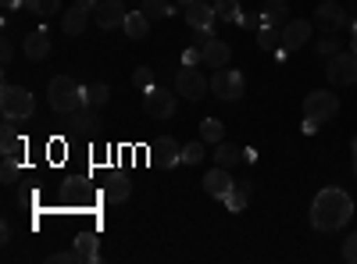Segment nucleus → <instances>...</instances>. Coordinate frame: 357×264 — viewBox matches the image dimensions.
<instances>
[{
	"label": "nucleus",
	"mask_w": 357,
	"mask_h": 264,
	"mask_svg": "<svg viewBox=\"0 0 357 264\" xmlns=\"http://www.w3.org/2000/svg\"><path fill=\"white\" fill-rule=\"evenodd\" d=\"M215 11L222 22H236L243 11H240V0H215Z\"/></svg>",
	"instance_id": "30"
},
{
	"label": "nucleus",
	"mask_w": 357,
	"mask_h": 264,
	"mask_svg": "<svg viewBox=\"0 0 357 264\" xmlns=\"http://www.w3.org/2000/svg\"><path fill=\"white\" fill-rule=\"evenodd\" d=\"M186 22H190V29H215L218 11H215V4H204V0H197V4L186 8Z\"/></svg>",
	"instance_id": "13"
},
{
	"label": "nucleus",
	"mask_w": 357,
	"mask_h": 264,
	"mask_svg": "<svg viewBox=\"0 0 357 264\" xmlns=\"http://www.w3.org/2000/svg\"><path fill=\"white\" fill-rule=\"evenodd\" d=\"M175 97L178 93H168V90H161V86H154V90L143 93V111L151 114V118H172L175 114Z\"/></svg>",
	"instance_id": "8"
},
{
	"label": "nucleus",
	"mask_w": 357,
	"mask_h": 264,
	"mask_svg": "<svg viewBox=\"0 0 357 264\" xmlns=\"http://www.w3.org/2000/svg\"><path fill=\"white\" fill-rule=\"evenodd\" d=\"M0 111H4V118H29V114L36 111V100L33 93L25 90V86H4L0 90Z\"/></svg>",
	"instance_id": "3"
},
{
	"label": "nucleus",
	"mask_w": 357,
	"mask_h": 264,
	"mask_svg": "<svg viewBox=\"0 0 357 264\" xmlns=\"http://www.w3.org/2000/svg\"><path fill=\"white\" fill-rule=\"evenodd\" d=\"M240 161H243V150H240V146H232V143H225V139L215 146V164H222V168H236Z\"/></svg>",
	"instance_id": "24"
},
{
	"label": "nucleus",
	"mask_w": 357,
	"mask_h": 264,
	"mask_svg": "<svg viewBox=\"0 0 357 264\" xmlns=\"http://www.w3.org/2000/svg\"><path fill=\"white\" fill-rule=\"evenodd\" d=\"M343 261L357 264V232H350V236L343 240Z\"/></svg>",
	"instance_id": "34"
},
{
	"label": "nucleus",
	"mask_w": 357,
	"mask_h": 264,
	"mask_svg": "<svg viewBox=\"0 0 357 264\" xmlns=\"http://www.w3.org/2000/svg\"><path fill=\"white\" fill-rule=\"evenodd\" d=\"M261 18L264 25H286L289 22V0H264V8H261Z\"/></svg>",
	"instance_id": "18"
},
{
	"label": "nucleus",
	"mask_w": 357,
	"mask_h": 264,
	"mask_svg": "<svg viewBox=\"0 0 357 264\" xmlns=\"http://www.w3.org/2000/svg\"><path fill=\"white\" fill-rule=\"evenodd\" d=\"M350 218H354V200H350L343 189H336V186L321 189V193L314 196V203H311V225H314L318 232H336V228H343Z\"/></svg>",
	"instance_id": "1"
},
{
	"label": "nucleus",
	"mask_w": 357,
	"mask_h": 264,
	"mask_svg": "<svg viewBox=\"0 0 357 264\" xmlns=\"http://www.w3.org/2000/svg\"><path fill=\"white\" fill-rule=\"evenodd\" d=\"M65 125H72V129H97V125H100L97 107H89V104L75 107L72 114H65Z\"/></svg>",
	"instance_id": "20"
},
{
	"label": "nucleus",
	"mask_w": 357,
	"mask_h": 264,
	"mask_svg": "<svg viewBox=\"0 0 357 264\" xmlns=\"http://www.w3.org/2000/svg\"><path fill=\"white\" fill-rule=\"evenodd\" d=\"M207 90H211V82H207L193 65H183V68L175 72V93H178V97H186V100H200Z\"/></svg>",
	"instance_id": "5"
},
{
	"label": "nucleus",
	"mask_w": 357,
	"mask_h": 264,
	"mask_svg": "<svg viewBox=\"0 0 357 264\" xmlns=\"http://www.w3.org/2000/svg\"><path fill=\"white\" fill-rule=\"evenodd\" d=\"M22 54L29 57V61H43V57L50 54V33L47 29H33V33L22 40Z\"/></svg>",
	"instance_id": "11"
},
{
	"label": "nucleus",
	"mask_w": 357,
	"mask_h": 264,
	"mask_svg": "<svg viewBox=\"0 0 357 264\" xmlns=\"http://www.w3.org/2000/svg\"><path fill=\"white\" fill-rule=\"evenodd\" d=\"M86 22H89V11L86 8H72V11H65V18H61V29L68 36H82V29H86Z\"/></svg>",
	"instance_id": "22"
},
{
	"label": "nucleus",
	"mask_w": 357,
	"mask_h": 264,
	"mask_svg": "<svg viewBox=\"0 0 357 264\" xmlns=\"http://www.w3.org/2000/svg\"><path fill=\"white\" fill-rule=\"evenodd\" d=\"M47 100L57 114H72L75 107H82V86L72 75H54L47 82Z\"/></svg>",
	"instance_id": "2"
},
{
	"label": "nucleus",
	"mask_w": 357,
	"mask_h": 264,
	"mask_svg": "<svg viewBox=\"0 0 357 264\" xmlns=\"http://www.w3.org/2000/svg\"><path fill=\"white\" fill-rule=\"evenodd\" d=\"M243 90H247V79H243L240 72L215 68V75H211V93H215L218 100H240Z\"/></svg>",
	"instance_id": "4"
},
{
	"label": "nucleus",
	"mask_w": 357,
	"mask_h": 264,
	"mask_svg": "<svg viewBox=\"0 0 357 264\" xmlns=\"http://www.w3.org/2000/svg\"><path fill=\"white\" fill-rule=\"evenodd\" d=\"M247 200H250V183H236V186L222 196V203H225L232 215H240V211L247 208Z\"/></svg>",
	"instance_id": "21"
},
{
	"label": "nucleus",
	"mask_w": 357,
	"mask_h": 264,
	"mask_svg": "<svg viewBox=\"0 0 357 264\" xmlns=\"http://www.w3.org/2000/svg\"><path fill=\"white\" fill-rule=\"evenodd\" d=\"M354 175H357V139H354Z\"/></svg>",
	"instance_id": "43"
},
{
	"label": "nucleus",
	"mask_w": 357,
	"mask_h": 264,
	"mask_svg": "<svg viewBox=\"0 0 357 264\" xmlns=\"http://www.w3.org/2000/svg\"><path fill=\"white\" fill-rule=\"evenodd\" d=\"M22 8L33 11V15H40V18H50V15L61 11V0H22Z\"/></svg>",
	"instance_id": "26"
},
{
	"label": "nucleus",
	"mask_w": 357,
	"mask_h": 264,
	"mask_svg": "<svg viewBox=\"0 0 357 264\" xmlns=\"http://www.w3.org/2000/svg\"><path fill=\"white\" fill-rule=\"evenodd\" d=\"M314 22H318V25H325V29H340V25L347 22L343 4H340V0H321L318 11H314Z\"/></svg>",
	"instance_id": "14"
},
{
	"label": "nucleus",
	"mask_w": 357,
	"mask_h": 264,
	"mask_svg": "<svg viewBox=\"0 0 357 264\" xmlns=\"http://www.w3.org/2000/svg\"><path fill=\"white\" fill-rule=\"evenodd\" d=\"M18 175H22V171H18V161H4V183H8V186L18 183Z\"/></svg>",
	"instance_id": "36"
},
{
	"label": "nucleus",
	"mask_w": 357,
	"mask_h": 264,
	"mask_svg": "<svg viewBox=\"0 0 357 264\" xmlns=\"http://www.w3.org/2000/svg\"><path fill=\"white\" fill-rule=\"evenodd\" d=\"M4 161H22V154H25V139L18 136V132H11V136H4Z\"/></svg>",
	"instance_id": "27"
},
{
	"label": "nucleus",
	"mask_w": 357,
	"mask_h": 264,
	"mask_svg": "<svg viewBox=\"0 0 357 264\" xmlns=\"http://www.w3.org/2000/svg\"><path fill=\"white\" fill-rule=\"evenodd\" d=\"M232 186H236V179L229 175V168H222V164H215L211 171L204 175V189L211 193L215 200H222V196H225V193H229Z\"/></svg>",
	"instance_id": "12"
},
{
	"label": "nucleus",
	"mask_w": 357,
	"mask_h": 264,
	"mask_svg": "<svg viewBox=\"0 0 357 264\" xmlns=\"http://www.w3.org/2000/svg\"><path fill=\"white\" fill-rule=\"evenodd\" d=\"M75 254H79V261H97V240L93 236H79L75 240Z\"/></svg>",
	"instance_id": "31"
},
{
	"label": "nucleus",
	"mask_w": 357,
	"mask_h": 264,
	"mask_svg": "<svg viewBox=\"0 0 357 264\" xmlns=\"http://www.w3.org/2000/svg\"><path fill=\"white\" fill-rule=\"evenodd\" d=\"M178 4H186V8H190V4H197V0H178Z\"/></svg>",
	"instance_id": "45"
},
{
	"label": "nucleus",
	"mask_w": 357,
	"mask_h": 264,
	"mask_svg": "<svg viewBox=\"0 0 357 264\" xmlns=\"http://www.w3.org/2000/svg\"><path fill=\"white\" fill-rule=\"evenodd\" d=\"M257 47H261V50H279V47H282V29L261 25V29H257Z\"/></svg>",
	"instance_id": "25"
},
{
	"label": "nucleus",
	"mask_w": 357,
	"mask_h": 264,
	"mask_svg": "<svg viewBox=\"0 0 357 264\" xmlns=\"http://www.w3.org/2000/svg\"><path fill=\"white\" fill-rule=\"evenodd\" d=\"M75 261H79L75 247H72V250H57V254H50V264H75Z\"/></svg>",
	"instance_id": "35"
},
{
	"label": "nucleus",
	"mask_w": 357,
	"mask_h": 264,
	"mask_svg": "<svg viewBox=\"0 0 357 264\" xmlns=\"http://www.w3.org/2000/svg\"><path fill=\"white\" fill-rule=\"evenodd\" d=\"M311 40V22L307 18H289L282 25V47L293 54V50H301L304 43Z\"/></svg>",
	"instance_id": "10"
},
{
	"label": "nucleus",
	"mask_w": 357,
	"mask_h": 264,
	"mask_svg": "<svg viewBox=\"0 0 357 264\" xmlns=\"http://www.w3.org/2000/svg\"><path fill=\"white\" fill-rule=\"evenodd\" d=\"M318 54H325V57H333V54H340V50H336V40H333V36H325V40L318 43Z\"/></svg>",
	"instance_id": "37"
},
{
	"label": "nucleus",
	"mask_w": 357,
	"mask_h": 264,
	"mask_svg": "<svg viewBox=\"0 0 357 264\" xmlns=\"http://www.w3.org/2000/svg\"><path fill=\"white\" fill-rule=\"evenodd\" d=\"M333 86H354L357 82V54H333L329 57V68H325Z\"/></svg>",
	"instance_id": "7"
},
{
	"label": "nucleus",
	"mask_w": 357,
	"mask_h": 264,
	"mask_svg": "<svg viewBox=\"0 0 357 264\" xmlns=\"http://www.w3.org/2000/svg\"><path fill=\"white\" fill-rule=\"evenodd\" d=\"M122 29H126V36H129V40H136V43H139V40L151 36V18H146L143 11H129Z\"/></svg>",
	"instance_id": "19"
},
{
	"label": "nucleus",
	"mask_w": 357,
	"mask_h": 264,
	"mask_svg": "<svg viewBox=\"0 0 357 264\" xmlns=\"http://www.w3.org/2000/svg\"><path fill=\"white\" fill-rule=\"evenodd\" d=\"M200 50H204V65H211V68H225V65H229V57H232L229 43L218 40V36H215V40H207Z\"/></svg>",
	"instance_id": "15"
},
{
	"label": "nucleus",
	"mask_w": 357,
	"mask_h": 264,
	"mask_svg": "<svg viewBox=\"0 0 357 264\" xmlns=\"http://www.w3.org/2000/svg\"><path fill=\"white\" fill-rule=\"evenodd\" d=\"M0 4H4V8L11 11V8H22V0H0Z\"/></svg>",
	"instance_id": "42"
},
{
	"label": "nucleus",
	"mask_w": 357,
	"mask_h": 264,
	"mask_svg": "<svg viewBox=\"0 0 357 264\" xmlns=\"http://www.w3.org/2000/svg\"><path fill=\"white\" fill-rule=\"evenodd\" d=\"M104 200L107 203H122V200H129V193H132V183L126 179V175H111V179L104 183Z\"/></svg>",
	"instance_id": "17"
},
{
	"label": "nucleus",
	"mask_w": 357,
	"mask_h": 264,
	"mask_svg": "<svg viewBox=\"0 0 357 264\" xmlns=\"http://www.w3.org/2000/svg\"><path fill=\"white\" fill-rule=\"evenodd\" d=\"M75 4H79V8H86V11H93V8L100 4V0H75Z\"/></svg>",
	"instance_id": "41"
},
{
	"label": "nucleus",
	"mask_w": 357,
	"mask_h": 264,
	"mask_svg": "<svg viewBox=\"0 0 357 264\" xmlns=\"http://www.w3.org/2000/svg\"><path fill=\"white\" fill-rule=\"evenodd\" d=\"M139 11L151 18V22H158V18H168L172 15V4H168V0H143Z\"/></svg>",
	"instance_id": "28"
},
{
	"label": "nucleus",
	"mask_w": 357,
	"mask_h": 264,
	"mask_svg": "<svg viewBox=\"0 0 357 264\" xmlns=\"http://www.w3.org/2000/svg\"><path fill=\"white\" fill-rule=\"evenodd\" d=\"M336 111H340V97L329 93V90H314V93L304 100V118H314V122L336 118Z\"/></svg>",
	"instance_id": "6"
},
{
	"label": "nucleus",
	"mask_w": 357,
	"mask_h": 264,
	"mask_svg": "<svg viewBox=\"0 0 357 264\" xmlns=\"http://www.w3.org/2000/svg\"><path fill=\"white\" fill-rule=\"evenodd\" d=\"M183 161L186 164H200L204 161V139H193V143L183 146Z\"/></svg>",
	"instance_id": "33"
},
{
	"label": "nucleus",
	"mask_w": 357,
	"mask_h": 264,
	"mask_svg": "<svg viewBox=\"0 0 357 264\" xmlns=\"http://www.w3.org/2000/svg\"><path fill=\"white\" fill-rule=\"evenodd\" d=\"M0 57H4V65H11V57H15V47H11V40H4V47H0Z\"/></svg>",
	"instance_id": "39"
},
{
	"label": "nucleus",
	"mask_w": 357,
	"mask_h": 264,
	"mask_svg": "<svg viewBox=\"0 0 357 264\" xmlns=\"http://www.w3.org/2000/svg\"><path fill=\"white\" fill-rule=\"evenodd\" d=\"M126 4L122 0H100V4L93 8V18L100 29H118V25H126Z\"/></svg>",
	"instance_id": "9"
},
{
	"label": "nucleus",
	"mask_w": 357,
	"mask_h": 264,
	"mask_svg": "<svg viewBox=\"0 0 357 264\" xmlns=\"http://www.w3.org/2000/svg\"><path fill=\"white\" fill-rule=\"evenodd\" d=\"M132 86H136L139 93L154 90V72H151V68H136V72H132Z\"/></svg>",
	"instance_id": "32"
},
{
	"label": "nucleus",
	"mask_w": 357,
	"mask_h": 264,
	"mask_svg": "<svg viewBox=\"0 0 357 264\" xmlns=\"http://www.w3.org/2000/svg\"><path fill=\"white\" fill-rule=\"evenodd\" d=\"M107 100H111V90L104 82H93V86H82V104H89V107H107Z\"/></svg>",
	"instance_id": "23"
},
{
	"label": "nucleus",
	"mask_w": 357,
	"mask_h": 264,
	"mask_svg": "<svg viewBox=\"0 0 357 264\" xmlns=\"http://www.w3.org/2000/svg\"><path fill=\"white\" fill-rule=\"evenodd\" d=\"M350 50H354V54H357V33H354V36H350Z\"/></svg>",
	"instance_id": "44"
},
{
	"label": "nucleus",
	"mask_w": 357,
	"mask_h": 264,
	"mask_svg": "<svg viewBox=\"0 0 357 264\" xmlns=\"http://www.w3.org/2000/svg\"><path fill=\"white\" fill-rule=\"evenodd\" d=\"M154 161H158V164H165V168H175L178 161H183V146H178L172 136L158 139V146H154Z\"/></svg>",
	"instance_id": "16"
},
{
	"label": "nucleus",
	"mask_w": 357,
	"mask_h": 264,
	"mask_svg": "<svg viewBox=\"0 0 357 264\" xmlns=\"http://www.w3.org/2000/svg\"><path fill=\"white\" fill-rule=\"evenodd\" d=\"M200 61H204V50H193V47H190V50L183 54V65H200Z\"/></svg>",
	"instance_id": "38"
},
{
	"label": "nucleus",
	"mask_w": 357,
	"mask_h": 264,
	"mask_svg": "<svg viewBox=\"0 0 357 264\" xmlns=\"http://www.w3.org/2000/svg\"><path fill=\"white\" fill-rule=\"evenodd\" d=\"M222 132H225V125H222L218 118H204V122H200V139H204V143H215V146H218V143H222Z\"/></svg>",
	"instance_id": "29"
},
{
	"label": "nucleus",
	"mask_w": 357,
	"mask_h": 264,
	"mask_svg": "<svg viewBox=\"0 0 357 264\" xmlns=\"http://www.w3.org/2000/svg\"><path fill=\"white\" fill-rule=\"evenodd\" d=\"M318 125H321V122H314V118H304V125H301V129H304V136H311V132H318Z\"/></svg>",
	"instance_id": "40"
}]
</instances>
